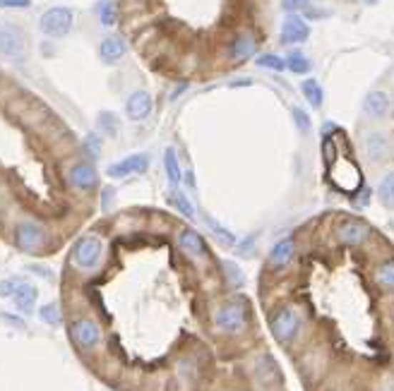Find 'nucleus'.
<instances>
[{"label": "nucleus", "mask_w": 394, "mask_h": 391, "mask_svg": "<svg viewBox=\"0 0 394 391\" xmlns=\"http://www.w3.org/2000/svg\"><path fill=\"white\" fill-rule=\"evenodd\" d=\"M248 305L246 300H228L214 310V327L226 336H238L248 329Z\"/></svg>", "instance_id": "f257e3e1"}, {"label": "nucleus", "mask_w": 394, "mask_h": 391, "mask_svg": "<svg viewBox=\"0 0 394 391\" xmlns=\"http://www.w3.org/2000/svg\"><path fill=\"white\" fill-rule=\"evenodd\" d=\"M300 310L296 305H284L279 308L277 313L269 317V329H272V336L277 339L279 343H291L300 331Z\"/></svg>", "instance_id": "f03ea898"}, {"label": "nucleus", "mask_w": 394, "mask_h": 391, "mask_svg": "<svg viewBox=\"0 0 394 391\" xmlns=\"http://www.w3.org/2000/svg\"><path fill=\"white\" fill-rule=\"evenodd\" d=\"M70 336L77 348L84 350V353H91V350H96L101 346L103 329L96 320H91L87 315H80L70 322Z\"/></svg>", "instance_id": "7ed1b4c3"}, {"label": "nucleus", "mask_w": 394, "mask_h": 391, "mask_svg": "<svg viewBox=\"0 0 394 391\" xmlns=\"http://www.w3.org/2000/svg\"><path fill=\"white\" fill-rule=\"evenodd\" d=\"M15 245L27 255L44 253L46 245H49V230H46L39 221L24 218V221H19L15 226Z\"/></svg>", "instance_id": "20e7f679"}, {"label": "nucleus", "mask_w": 394, "mask_h": 391, "mask_svg": "<svg viewBox=\"0 0 394 391\" xmlns=\"http://www.w3.org/2000/svg\"><path fill=\"white\" fill-rule=\"evenodd\" d=\"M103 257V240L98 235H84L77 240L72 250V264L80 267L82 271H91L101 264Z\"/></svg>", "instance_id": "39448f33"}, {"label": "nucleus", "mask_w": 394, "mask_h": 391, "mask_svg": "<svg viewBox=\"0 0 394 391\" xmlns=\"http://www.w3.org/2000/svg\"><path fill=\"white\" fill-rule=\"evenodd\" d=\"M72 22H75L72 10L65 8V5H56V8H49L41 15V19H39V29L51 39H63L65 34H70Z\"/></svg>", "instance_id": "423d86ee"}, {"label": "nucleus", "mask_w": 394, "mask_h": 391, "mask_svg": "<svg viewBox=\"0 0 394 391\" xmlns=\"http://www.w3.org/2000/svg\"><path fill=\"white\" fill-rule=\"evenodd\" d=\"M24 51H27V41H24L22 29L12 24L0 26V56L10 58V61H19V58H24Z\"/></svg>", "instance_id": "0eeeda50"}, {"label": "nucleus", "mask_w": 394, "mask_h": 391, "mask_svg": "<svg viewBox=\"0 0 394 391\" xmlns=\"http://www.w3.org/2000/svg\"><path fill=\"white\" fill-rule=\"evenodd\" d=\"M147 168H149V156L147 154H133V156L123 158V161L111 163L106 168V176L116 178V181H121V178H128V176L147 173Z\"/></svg>", "instance_id": "6e6552de"}, {"label": "nucleus", "mask_w": 394, "mask_h": 391, "mask_svg": "<svg viewBox=\"0 0 394 391\" xmlns=\"http://www.w3.org/2000/svg\"><path fill=\"white\" fill-rule=\"evenodd\" d=\"M363 151L373 163H383L392 156V139L385 132H368L363 137Z\"/></svg>", "instance_id": "1a4fd4ad"}, {"label": "nucleus", "mask_w": 394, "mask_h": 391, "mask_svg": "<svg viewBox=\"0 0 394 391\" xmlns=\"http://www.w3.org/2000/svg\"><path fill=\"white\" fill-rule=\"evenodd\" d=\"M310 36V26L298 12H291L284 22H281V44L293 46V44H303Z\"/></svg>", "instance_id": "9d476101"}, {"label": "nucleus", "mask_w": 394, "mask_h": 391, "mask_svg": "<svg viewBox=\"0 0 394 391\" xmlns=\"http://www.w3.org/2000/svg\"><path fill=\"white\" fill-rule=\"evenodd\" d=\"M178 248L195 262H202L209 257V248H207L205 238L193 228H183L178 233Z\"/></svg>", "instance_id": "9b49d317"}, {"label": "nucleus", "mask_w": 394, "mask_h": 391, "mask_svg": "<svg viewBox=\"0 0 394 391\" xmlns=\"http://www.w3.org/2000/svg\"><path fill=\"white\" fill-rule=\"evenodd\" d=\"M68 181H70L72 188L80 190V192H91V190L98 188V173H96V168L91 163H87V161L72 166V168L68 171Z\"/></svg>", "instance_id": "f8f14e48"}, {"label": "nucleus", "mask_w": 394, "mask_h": 391, "mask_svg": "<svg viewBox=\"0 0 394 391\" xmlns=\"http://www.w3.org/2000/svg\"><path fill=\"white\" fill-rule=\"evenodd\" d=\"M370 235V226L358 218H346L337 226V238L344 245H363Z\"/></svg>", "instance_id": "ddd939ff"}, {"label": "nucleus", "mask_w": 394, "mask_h": 391, "mask_svg": "<svg viewBox=\"0 0 394 391\" xmlns=\"http://www.w3.org/2000/svg\"><path fill=\"white\" fill-rule=\"evenodd\" d=\"M152 108H154V103L147 91H133L126 101V116L135 123L147 121V118L152 116Z\"/></svg>", "instance_id": "4468645a"}, {"label": "nucleus", "mask_w": 394, "mask_h": 391, "mask_svg": "<svg viewBox=\"0 0 394 391\" xmlns=\"http://www.w3.org/2000/svg\"><path fill=\"white\" fill-rule=\"evenodd\" d=\"M390 108H392V101L387 96V91L375 89L363 98V113L365 118H373V121H385L390 116Z\"/></svg>", "instance_id": "2eb2a0df"}, {"label": "nucleus", "mask_w": 394, "mask_h": 391, "mask_svg": "<svg viewBox=\"0 0 394 391\" xmlns=\"http://www.w3.org/2000/svg\"><path fill=\"white\" fill-rule=\"evenodd\" d=\"M293 255H296V243H293V238H284V240L274 243V248L269 250V257H267L269 269H274V271L286 269L288 264L293 262Z\"/></svg>", "instance_id": "dca6fc26"}, {"label": "nucleus", "mask_w": 394, "mask_h": 391, "mask_svg": "<svg viewBox=\"0 0 394 391\" xmlns=\"http://www.w3.org/2000/svg\"><path fill=\"white\" fill-rule=\"evenodd\" d=\"M36 298H39V290L36 286H31V283L27 281H22L17 286V290L12 293V305H15V310L19 315H31V310H34V305H36Z\"/></svg>", "instance_id": "f3484780"}, {"label": "nucleus", "mask_w": 394, "mask_h": 391, "mask_svg": "<svg viewBox=\"0 0 394 391\" xmlns=\"http://www.w3.org/2000/svg\"><path fill=\"white\" fill-rule=\"evenodd\" d=\"M126 51H128V46L121 36H106L101 41V46H98V56H101V61L106 65L118 63L123 56H126Z\"/></svg>", "instance_id": "a211bd4d"}, {"label": "nucleus", "mask_w": 394, "mask_h": 391, "mask_svg": "<svg viewBox=\"0 0 394 391\" xmlns=\"http://www.w3.org/2000/svg\"><path fill=\"white\" fill-rule=\"evenodd\" d=\"M255 39L251 34H238L233 39V44H231V58L233 61H248V58H253L255 56Z\"/></svg>", "instance_id": "6ab92c4d"}, {"label": "nucleus", "mask_w": 394, "mask_h": 391, "mask_svg": "<svg viewBox=\"0 0 394 391\" xmlns=\"http://www.w3.org/2000/svg\"><path fill=\"white\" fill-rule=\"evenodd\" d=\"M300 91H303L305 101L313 106V108H323L325 103V91L318 84V79H303L300 82Z\"/></svg>", "instance_id": "aec40b11"}, {"label": "nucleus", "mask_w": 394, "mask_h": 391, "mask_svg": "<svg viewBox=\"0 0 394 391\" xmlns=\"http://www.w3.org/2000/svg\"><path fill=\"white\" fill-rule=\"evenodd\" d=\"M163 168H166V178L173 188H178L181 181H183V171H181V163H178V156H176L173 149H166L163 154Z\"/></svg>", "instance_id": "412c9836"}, {"label": "nucleus", "mask_w": 394, "mask_h": 391, "mask_svg": "<svg viewBox=\"0 0 394 391\" xmlns=\"http://www.w3.org/2000/svg\"><path fill=\"white\" fill-rule=\"evenodd\" d=\"M96 130L101 132V135H106V137H118V132H121V123H118L116 113H111V111H101V113L96 116Z\"/></svg>", "instance_id": "4be33fe9"}, {"label": "nucleus", "mask_w": 394, "mask_h": 391, "mask_svg": "<svg viewBox=\"0 0 394 391\" xmlns=\"http://www.w3.org/2000/svg\"><path fill=\"white\" fill-rule=\"evenodd\" d=\"M205 223H207L209 230H212V233L216 235V240H219L221 245H226V248H233V245H236V235L231 233V230L224 228L219 221H216V218H212L209 214H205Z\"/></svg>", "instance_id": "5701e85b"}, {"label": "nucleus", "mask_w": 394, "mask_h": 391, "mask_svg": "<svg viewBox=\"0 0 394 391\" xmlns=\"http://www.w3.org/2000/svg\"><path fill=\"white\" fill-rule=\"evenodd\" d=\"M375 283L385 290H394V260H387L375 269Z\"/></svg>", "instance_id": "b1692460"}, {"label": "nucleus", "mask_w": 394, "mask_h": 391, "mask_svg": "<svg viewBox=\"0 0 394 391\" xmlns=\"http://www.w3.org/2000/svg\"><path fill=\"white\" fill-rule=\"evenodd\" d=\"M378 200L385 204V207L394 209V171L387 173L378 185Z\"/></svg>", "instance_id": "393cba45"}, {"label": "nucleus", "mask_w": 394, "mask_h": 391, "mask_svg": "<svg viewBox=\"0 0 394 391\" xmlns=\"http://www.w3.org/2000/svg\"><path fill=\"white\" fill-rule=\"evenodd\" d=\"M286 68L291 70L293 75H308V72H310V61H308L300 51H291L286 56Z\"/></svg>", "instance_id": "a878e982"}, {"label": "nucleus", "mask_w": 394, "mask_h": 391, "mask_svg": "<svg viewBox=\"0 0 394 391\" xmlns=\"http://www.w3.org/2000/svg\"><path fill=\"white\" fill-rule=\"evenodd\" d=\"M258 380L260 382H277L279 380V370L269 355H262L258 360Z\"/></svg>", "instance_id": "bb28decb"}, {"label": "nucleus", "mask_w": 394, "mask_h": 391, "mask_svg": "<svg viewBox=\"0 0 394 391\" xmlns=\"http://www.w3.org/2000/svg\"><path fill=\"white\" fill-rule=\"evenodd\" d=\"M94 10H96V17L101 19V24H103V26H113V24H116L118 12H116L113 0H101V3H98Z\"/></svg>", "instance_id": "cd10ccee"}, {"label": "nucleus", "mask_w": 394, "mask_h": 391, "mask_svg": "<svg viewBox=\"0 0 394 391\" xmlns=\"http://www.w3.org/2000/svg\"><path fill=\"white\" fill-rule=\"evenodd\" d=\"M171 204H173V207L178 209L186 218H195V207H193V202L188 200V195L183 190H173V195H171Z\"/></svg>", "instance_id": "c85d7f7f"}, {"label": "nucleus", "mask_w": 394, "mask_h": 391, "mask_svg": "<svg viewBox=\"0 0 394 391\" xmlns=\"http://www.w3.org/2000/svg\"><path fill=\"white\" fill-rule=\"evenodd\" d=\"M255 63H258V68H265V70H272V72L286 70V58L274 56V53H265V56L255 58Z\"/></svg>", "instance_id": "c756f323"}, {"label": "nucleus", "mask_w": 394, "mask_h": 391, "mask_svg": "<svg viewBox=\"0 0 394 391\" xmlns=\"http://www.w3.org/2000/svg\"><path fill=\"white\" fill-rule=\"evenodd\" d=\"M39 317H41V322L49 324V327H58V324H61V308H58V303H46L39 308Z\"/></svg>", "instance_id": "7c9ffc66"}, {"label": "nucleus", "mask_w": 394, "mask_h": 391, "mask_svg": "<svg viewBox=\"0 0 394 391\" xmlns=\"http://www.w3.org/2000/svg\"><path fill=\"white\" fill-rule=\"evenodd\" d=\"M291 116H293V125H296V130H298L300 135H308V132H310V128H313L310 116H308L303 108H298V106H296V108L291 111Z\"/></svg>", "instance_id": "2f4dec72"}, {"label": "nucleus", "mask_w": 394, "mask_h": 391, "mask_svg": "<svg viewBox=\"0 0 394 391\" xmlns=\"http://www.w3.org/2000/svg\"><path fill=\"white\" fill-rule=\"evenodd\" d=\"M101 147H103V142H101V137H98V135H87V137H84V142H82L84 154H87L89 158L101 156Z\"/></svg>", "instance_id": "473e14b6"}, {"label": "nucleus", "mask_w": 394, "mask_h": 391, "mask_svg": "<svg viewBox=\"0 0 394 391\" xmlns=\"http://www.w3.org/2000/svg\"><path fill=\"white\" fill-rule=\"evenodd\" d=\"M224 267V271H226V276H228V281H231V286H236V288H241L243 283H246V276H243V271L236 267L233 262H224L221 264Z\"/></svg>", "instance_id": "72a5a7b5"}, {"label": "nucleus", "mask_w": 394, "mask_h": 391, "mask_svg": "<svg viewBox=\"0 0 394 391\" xmlns=\"http://www.w3.org/2000/svg\"><path fill=\"white\" fill-rule=\"evenodd\" d=\"M19 283H22L19 278H5V281H0V298H12Z\"/></svg>", "instance_id": "f704fd0d"}, {"label": "nucleus", "mask_w": 394, "mask_h": 391, "mask_svg": "<svg viewBox=\"0 0 394 391\" xmlns=\"http://www.w3.org/2000/svg\"><path fill=\"white\" fill-rule=\"evenodd\" d=\"M0 320H3L5 324H10V327L19 329V331H27V322H24L22 317H15V315H10V313H3V315H0Z\"/></svg>", "instance_id": "c9c22d12"}, {"label": "nucleus", "mask_w": 394, "mask_h": 391, "mask_svg": "<svg viewBox=\"0 0 394 391\" xmlns=\"http://www.w3.org/2000/svg\"><path fill=\"white\" fill-rule=\"evenodd\" d=\"M29 5L31 0H0V10H24Z\"/></svg>", "instance_id": "e433bc0d"}, {"label": "nucleus", "mask_w": 394, "mask_h": 391, "mask_svg": "<svg viewBox=\"0 0 394 391\" xmlns=\"http://www.w3.org/2000/svg\"><path fill=\"white\" fill-rule=\"evenodd\" d=\"M286 12H298V10H305L310 5V0H281Z\"/></svg>", "instance_id": "4c0bfd02"}, {"label": "nucleus", "mask_w": 394, "mask_h": 391, "mask_svg": "<svg viewBox=\"0 0 394 391\" xmlns=\"http://www.w3.org/2000/svg\"><path fill=\"white\" fill-rule=\"evenodd\" d=\"M29 271H34V274L44 276V278H49V281H54V271L46 269V267H39V264H29Z\"/></svg>", "instance_id": "58836bf2"}, {"label": "nucleus", "mask_w": 394, "mask_h": 391, "mask_svg": "<svg viewBox=\"0 0 394 391\" xmlns=\"http://www.w3.org/2000/svg\"><path fill=\"white\" fill-rule=\"evenodd\" d=\"M253 245H255V235H251V238H246L241 245H238V253L241 255H251L253 253Z\"/></svg>", "instance_id": "ea45409f"}, {"label": "nucleus", "mask_w": 394, "mask_h": 391, "mask_svg": "<svg viewBox=\"0 0 394 391\" xmlns=\"http://www.w3.org/2000/svg\"><path fill=\"white\" fill-rule=\"evenodd\" d=\"M111 200H113V190L106 188V190H103V195H101V207H103V211L111 209Z\"/></svg>", "instance_id": "a19ab883"}, {"label": "nucleus", "mask_w": 394, "mask_h": 391, "mask_svg": "<svg viewBox=\"0 0 394 391\" xmlns=\"http://www.w3.org/2000/svg\"><path fill=\"white\" fill-rule=\"evenodd\" d=\"M392 327H394V317H392Z\"/></svg>", "instance_id": "79ce46f5"}]
</instances>
